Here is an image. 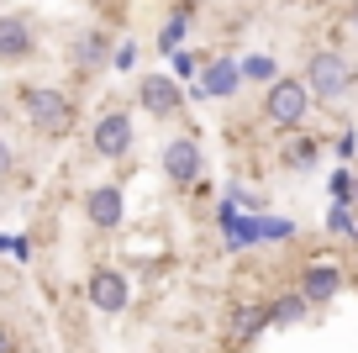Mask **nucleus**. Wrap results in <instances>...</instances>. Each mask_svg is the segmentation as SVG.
Returning <instances> with one entry per match:
<instances>
[{"mask_svg":"<svg viewBox=\"0 0 358 353\" xmlns=\"http://www.w3.org/2000/svg\"><path fill=\"white\" fill-rule=\"evenodd\" d=\"M85 300H90L95 311H106V317H122L127 300H132V285H127L122 269L95 264V269H90V279H85Z\"/></svg>","mask_w":358,"mask_h":353,"instance_id":"20e7f679","label":"nucleus"},{"mask_svg":"<svg viewBox=\"0 0 358 353\" xmlns=\"http://www.w3.org/2000/svg\"><path fill=\"white\" fill-rule=\"evenodd\" d=\"M85 221L95 232H116L127 221V195L122 185H90L85 190Z\"/></svg>","mask_w":358,"mask_h":353,"instance_id":"6e6552de","label":"nucleus"},{"mask_svg":"<svg viewBox=\"0 0 358 353\" xmlns=\"http://www.w3.org/2000/svg\"><path fill=\"white\" fill-rule=\"evenodd\" d=\"M337 290H343V269H337V264H311L306 279H301V296L311 300V306H327Z\"/></svg>","mask_w":358,"mask_h":353,"instance_id":"9b49d317","label":"nucleus"},{"mask_svg":"<svg viewBox=\"0 0 358 353\" xmlns=\"http://www.w3.org/2000/svg\"><path fill=\"white\" fill-rule=\"evenodd\" d=\"M243 74H248V79H280L268 58H248V69H243Z\"/></svg>","mask_w":358,"mask_h":353,"instance_id":"ddd939ff","label":"nucleus"},{"mask_svg":"<svg viewBox=\"0 0 358 353\" xmlns=\"http://www.w3.org/2000/svg\"><path fill=\"white\" fill-rule=\"evenodd\" d=\"M311 85H306V74L295 79V74H280V79H268V90H264V116L274 127H301L306 122V111H311Z\"/></svg>","mask_w":358,"mask_h":353,"instance_id":"f03ea898","label":"nucleus"},{"mask_svg":"<svg viewBox=\"0 0 358 353\" xmlns=\"http://www.w3.org/2000/svg\"><path fill=\"white\" fill-rule=\"evenodd\" d=\"M16 100H22L32 132L53 137V143H58V137H69V132H74V122H79L74 100H69L64 90H53V85H22V90H16Z\"/></svg>","mask_w":358,"mask_h":353,"instance_id":"f257e3e1","label":"nucleus"},{"mask_svg":"<svg viewBox=\"0 0 358 353\" xmlns=\"http://www.w3.org/2000/svg\"><path fill=\"white\" fill-rule=\"evenodd\" d=\"M106 64H116L111 32H106V27H85V32L74 37V48H69V69H74L79 79H90V74H101Z\"/></svg>","mask_w":358,"mask_h":353,"instance_id":"39448f33","label":"nucleus"},{"mask_svg":"<svg viewBox=\"0 0 358 353\" xmlns=\"http://www.w3.org/2000/svg\"><path fill=\"white\" fill-rule=\"evenodd\" d=\"M201 85H206V95H232V85H237V69H232V64H211Z\"/></svg>","mask_w":358,"mask_h":353,"instance_id":"f8f14e48","label":"nucleus"},{"mask_svg":"<svg viewBox=\"0 0 358 353\" xmlns=\"http://www.w3.org/2000/svg\"><path fill=\"white\" fill-rule=\"evenodd\" d=\"M158 164H164V179L174 190H190L195 179L206 174V153H201L195 137H174V143H164V158H158Z\"/></svg>","mask_w":358,"mask_h":353,"instance_id":"423d86ee","label":"nucleus"},{"mask_svg":"<svg viewBox=\"0 0 358 353\" xmlns=\"http://www.w3.org/2000/svg\"><path fill=\"white\" fill-rule=\"evenodd\" d=\"M132 143H137V132H132V116H127V111H106L101 122H95V132H90V148L101 158H116V164L132 153Z\"/></svg>","mask_w":358,"mask_h":353,"instance_id":"0eeeda50","label":"nucleus"},{"mask_svg":"<svg viewBox=\"0 0 358 353\" xmlns=\"http://www.w3.org/2000/svg\"><path fill=\"white\" fill-rule=\"evenodd\" d=\"M353 22H358V6H353Z\"/></svg>","mask_w":358,"mask_h":353,"instance_id":"f3484780","label":"nucleus"},{"mask_svg":"<svg viewBox=\"0 0 358 353\" xmlns=\"http://www.w3.org/2000/svg\"><path fill=\"white\" fill-rule=\"evenodd\" d=\"M132 58H137V48H132V43H116V69H127Z\"/></svg>","mask_w":358,"mask_h":353,"instance_id":"2eb2a0df","label":"nucleus"},{"mask_svg":"<svg viewBox=\"0 0 358 353\" xmlns=\"http://www.w3.org/2000/svg\"><path fill=\"white\" fill-rule=\"evenodd\" d=\"M0 353H16V332L6 327V321H0Z\"/></svg>","mask_w":358,"mask_h":353,"instance_id":"dca6fc26","label":"nucleus"},{"mask_svg":"<svg viewBox=\"0 0 358 353\" xmlns=\"http://www.w3.org/2000/svg\"><path fill=\"white\" fill-rule=\"evenodd\" d=\"M16 174V153H11V143L0 137V179H11Z\"/></svg>","mask_w":358,"mask_h":353,"instance_id":"4468645a","label":"nucleus"},{"mask_svg":"<svg viewBox=\"0 0 358 353\" xmlns=\"http://www.w3.org/2000/svg\"><path fill=\"white\" fill-rule=\"evenodd\" d=\"M306 85H311L316 100H343L348 90H353V64H348L337 48H322V53H311V64H306Z\"/></svg>","mask_w":358,"mask_h":353,"instance_id":"7ed1b4c3","label":"nucleus"},{"mask_svg":"<svg viewBox=\"0 0 358 353\" xmlns=\"http://www.w3.org/2000/svg\"><path fill=\"white\" fill-rule=\"evenodd\" d=\"M32 53H37V27L27 16L6 11L0 16V64H27Z\"/></svg>","mask_w":358,"mask_h":353,"instance_id":"9d476101","label":"nucleus"},{"mask_svg":"<svg viewBox=\"0 0 358 353\" xmlns=\"http://www.w3.org/2000/svg\"><path fill=\"white\" fill-rule=\"evenodd\" d=\"M137 100H143V111L158 116V122L185 111V90H179L169 74H143V79H137Z\"/></svg>","mask_w":358,"mask_h":353,"instance_id":"1a4fd4ad","label":"nucleus"}]
</instances>
